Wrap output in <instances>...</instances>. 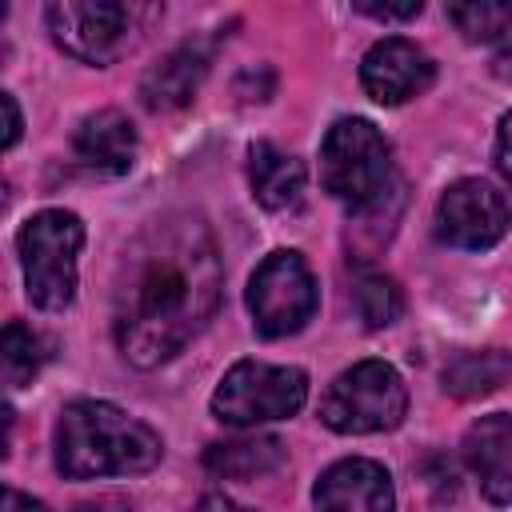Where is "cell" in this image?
Here are the masks:
<instances>
[{
  "label": "cell",
  "mask_w": 512,
  "mask_h": 512,
  "mask_svg": "<svg viewBox=\"0 0 512 512\" xmlns=\"http://www.w3.org/2000/svg\"><path fill=\"white\" fill-rule=\"evenodd\" d=\"M356 12H364V16H372V20H412V16H420L424 12V4L420 0H404V4H376V0H356Z\"/></svg>",
  "instance_id": "obj_22"
},
{
  "label": "cell",
  "mask_w": 512,
  "mask_h": 512,
  "mask_svg": "<svg viewBox=\"0 0 512 512\" xmlns=\"http://www.w3.org/2000/svg\"><path fill=\"white\" fill-rule=\"evenodd\" d=\"M284 440L280 436H244V440H220L204 448V468L220 480H256L284 464Z\"/></svg>",
  "instance_id": "obj_16"
},
{
  "label": "cell",
  "mask_w": 512,
  "mask_h": 512,
  "mask_svg": "<svg viewBox=\"0 0 512 512\" xmlns=\"http://www.w3.org/2000/svg\"><path fill=\"white\" fill-rule=\"evenodd\" d=\"M76 512H132V504L120 500V496H96V500L76 504Z\"/></svg>",
  "instance_id": "obj_27"
},
{
  "label": "cell",
  "mask_w": 512,
  "mask_h": 512,
  "mask_svg": "<svg viewBox=\"0 0 512 512\" xmlns=\"http://www.w3.org/2000/svg\"><path fill=\"white\" fill-rule=\"evenodd\" d=\"M308 400V376L292 364L236 360L212 392V416L232 428H252L264 420H288Z\"/></svg>",
  "instance_id": "obj_6"
},
{
  "label": "cell",
  "mask_w": 512,
  "mask_h": 512,
  "mask_svg": "<svg viewBox=\"0 0 512 512\" xmlns=\"http://www.w3.org/2000/svg\"><path fill=\"white\" fill-rule=\"evenodd\" d=\"M196 512H252V508L236 504V500H232V496H224V492H208V496L196 504Z\"/></svg>",
  "instance_id": "obj_26"
},
{
  "label": "cell",
  "mask_w": 512,
  "mask_h": 512,
  "mask_svg": "<svg viewBox=\"0 0 512 512\" xmlns=\"http://www.w3.org/2000/svg\"><path fill=\"white\" fill-rule=\"evenodd\" d=\"M464 464L492 504L512 500V412L480 416L464 432Z\"/></svg>",
  "instance_id": "obj_12"
},
{
  "label": "cell",
  "mask_w": 512,
  "mask_h": 512,
  "mask_svg": "<svg viewBox=\"0 0 512 512\" xmlns=\"http://www.w3.org/2000/svg\"><path fill=\"white\" fill-rule=\"evenodd\" d=\"M400 212H404V184H400V180H392V184H388L372 204L356 208V220H348V248L356 244V248L376 252V248L396 232Z\"/></svg>",
  "instance_id": "obj_18"
},
{
  "label": "cell",
  "mask_w": 512,
  "mask_h": 512,
  "mask_svg": "<svg viewBox=\"0 0 512 512\" xmlns=\"http://www.w3.org/2000/svg\"><path fill=\"white\" fill-rule=\"evenodd\" d=\"M496 168H500V176L512 184V108L500 116V124H496Z\"/></svg>",
  "instance_id": "obj_23"
},
{
  "label": "cell",
  "mask_w": 512,
  "mask_h": 512,
  "mask_svg": "<svg viewBox=\"0 0 512 512\" xmlns=\"http://www.w3.org/2000/svg\"><path fill=\"white\" fill-rule=\"evenodd\" d=\"M512 224L508 200L488 184V180H456L440 192L436 200V240L464 248V252H480L492 248Z\"/></svg>",
  "instance_id": "obj_9"
},
{
  "label": "cell",
  "mask_w": 512,
  "mask_h": 512,
  "mask_svg": "<svg viewBox=\"0 0 512 512\" xmlns=\"http://www.w3.org/2000/svg\"><path fill=\"white\" fill-rule=\"evenodd\" d=\"M512 380V352L504 348H484V352H460L448 368H444V392L460 396V400H476L496 392L500 384Z\"/></svg>",
  "instance_id": "obj_17"
},
{
  "label": "cell",
  "mask_w": 512,
  "mask_h": 512,
  "mask_svg": "<svg viewBox=\"0 0 512 512\" xmlns=\"http://www.w3.org/2000/svg\"><path fill=\"white\" fill-rule=\"evenodd\" d=\"M0 512H48L40 500H32V496H24L20 488H12V484H4V496H0Z\"/></svg>",
  "instance_id": "obj_25"
},
{
  "label": "cell",
  "mask_w": 512,
  "mask_h": 512,
  "mask_svg": "<svg viewBox=\"0 0 512 512\" xmlns=\"http://www.w3.org/2000/svg\"><path fill=\"white\" fill-rule=\"evenodd\" d=\"M448 20L472 44H492L512 32V0H464L448 4Z\"/></svg>",
  "instance_id": "obj_20"
},
{
  "label": "cell",
  "mask_w": 512,
  "mask_h": 512,
  "mask_svg": "<svg viewBox=\"0 0 512 512\" xmlns=\"http://www.w3.org/2000/svg\"><path fill=\"white\" fill-rule=\"evenodd\" d=\"M432 80H436L432 56L408 36H384L360 60V84L384 108L424 96L432 88Z\"/></svg>",
  "instance_id": "obj_10"
},
{
  "label": "cell",
  "mask_w": 512,
  "mask_h": 512,
  "mask_svg": "<svg viewBox=\"0 0 512 512\" xmlns=\"http://www.w3.org/2000/svg\"><path fill=\"white\" fill-rule=\"evenodd\" d=\"M72 152L92 172L124 176L132 168V160H136V128H132V120L124 112L100 108V112L80 120V128L72 136Z\"/></svg>",
  "instance_id": "obj_14"
},
{
  "label": "cell",
  "mask_w": 512,
  "mask_h": 512,
  "mask_svg": "<svg viewBox=\"0 0 512 512\" xmlns=\"http://www.w3.org/2000/svg\"><path fill=\"white\" fill-rule=\"evenodd\" d=\"M208 64H212V44L204 40H184L180 48H172L144 80H140V100L148 112H172V108H184L200 80L208 76Z\"/></svg>",
  "instance_id": "obj_13"
},
{
  "label": "cell",
  "mask_w": 512,
  "mask_h": 512,
  "mask_svg": "<svg viewBox=\"0 0 512 512\" xmlns=\"http://www.w3.org/2000/svg\"><path fill=\"white\" fill-rule=\"evenodd\" d=\"M84 248V224L68 208H44L16 232V252L24 268V292L36 308L60 312L76 296V260Z\"/></svg>",
  "instance_id": "obj_3"
},
{
  "label": "cell",
  "mask_w": 512,
  "mask_h": 512,
  "mask_svg": "<svg viewBox=\"0 0 512 512\" xmlns=\"http://www.w3.org/2000/svg\"><path fill=\"white\" fill-rule=\"evenodd\" d=\"M244 300L252 312V328L268 340H280V336L300 332L312 320L320 292H316V276H312L308 260L292 248H280L260 260V268L248 280Z\"/></svg>",
  "instance_id": "obj_7"
},
{
  "label": "cell",
  "mask_w": 512,
  "mask_h": 512,
  "mask_svg": "<svg viewBox=\"0 0 512 512\" xmlns=\"http://www.w3.org/2000/svg\"><path fill=\"white\" fill-rule=\"evenodd\" d=\"M0 104H4V148H12V144L20 140V128H24V120H20V104H16L12 92H0Z\"/></svg>",
  "instance_id": "obj_24"
},
{
  "label": "cell",
  "mask_w": 512,
  "mask_h": 512,
  "mask_svg": "<svg viewBox=\"0 0 512 512\" xmlns=\"http://www.w3.org/2000/svg\"><path fill=\"white\" fill-rule=\"evenodd\" d=\"M356 312L364 328H388L404 312V292L384 272H360L356 280Z\"/></svg>",
  "instance_id": "obj_21"
},
{
  "label": "cell",
  "mask_w": 512,
  "mask_h": 512,
  "mask_svg": "<svg viewBox=\"0 0 512 512\" xmlns=\"http://www.w3.org/2000/svg\"><path fill=\"white\" fill-rule=\"evenodd\" d=\"M316 512H396L392 476L384 464L348 456L320 472L312 488Z\"/></svg>",
  "instance_id": "obj_11"
},
{
  "label": "cell",
  "mask_w": 512,
  "mask_h": 512,
  "mask_svg": "<svg viewBox=\"0 0 512 512\" xmlns=\"http://www.w3.org/2000/svg\"><path fill=\"white\" fill-rule=\"evenodd\" d=\"M392 144L364 116H344L324 132L320 144V184L332 200L352 212L372 204L392 184Z\"/></svg>",
  "instance_id": "obj_4"
},
{
  "label": "cell",
  "mask_w": 512,
  "mask_h": 512,
  "mask_svg": "<svg viewBox=\"0 0 512 512\" xmlns=\"http://www.w3.org/2000/svg\"><path fill=\"white\" fill-rule=\"evenodd\" d=\"M220 304L216 240L196 212L148 220L124 248L112 288V340L136 368L172 360Z\"/></svg>",
  "instance_id": "obj_1"
},
{
  "label": "cell",
  "mask_w": 512,
  "mask_h": 512,
  "mask_svg": "<svg viewBox=\"0 0 512 512\" xmlns=\"http://www.w3.org/2000/svg\"><path fill=\"white\" fill-rule=\"evenodd\" d=\"M404 412H408V388L400 372L384 360H360L344 368L320 396V420L344 436L388 432L404 420Z\"/></svg>",
  "instance_id": "obj_5"
},
{
  "label": "cell",
  "mask_w": 512,
  "mask_h": 512,
  "mask_svg": "<svg viewBox=\"0 0 512 512\" xmlns=\"http://www.w3.org/2000/svg\"><path fill=\"white\" fill-rule=\"evenodd\" d=\"M304 164L288 152H280L276 144L268 140H256L248 148V184H252V196L268 208V212H284V208H296L300 196H304Z\"/></svg>",
  "instance_id": "obj_15"
},
{
  "label": "cell",
  "mask_w": 512,
  "mask_h": 512,
  "mask_svg": "<svg viewBox=\"0 0 512 512\" xmlns=\"http://www.w3.org/2000/svg\"><path fill=\"white\" fill-rule=\"evenodd\" d=\"M136 16H140L136 8L108 4V0H60V4H48L44 12L52 40L68 56L96 64V68L112 64L132 44Z\"/></svg>",
  "instance_id": "obj_8"
},
{
  "label": "cell",
  "mask_w": 512,
  "mask_h": 512,
  "mask_svg": "<svg viewBox=\"0 0 512 512\" xmlns=\"http://www.w3.org/2000/svg\"><path fill=\"white\" fill-rule=\"evenodd\" d=\"M56 472L68 480L92 476H136L152 472L164 456V440L144 420L128 416L108 400H72L60 408L52 432Z\"/></svg>",
  "instance_id": "obj_2"
},
{
  "label": "cell",
  "mask_w": 512,
  "mask_h": 512,
  "mask_svg": "<svg viewBox=\"0 0 512 512\" xmlns=\"http://www.w3.org/2000/svg\"><path fill=\"white\" fill-rule=\"evenodd\" d=\"M48 360V344L40 332H32L20 320H8L4 328V344H0V368H4V384L8 388H24L36 380V372Z\"/></svg>",
  "instance_id": "obj_19"
}]
</instances>
